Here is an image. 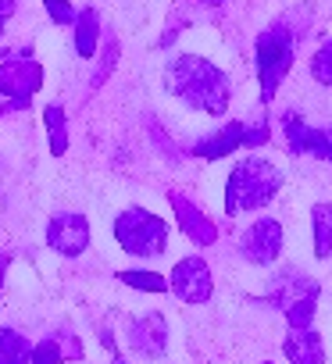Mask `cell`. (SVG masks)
Wrapping results in <instances>:
<instances>
[{
    "label": "cell",
    "instance_id": "obj_7",
    "mask_svg": "<svg viewBox=\"0 0 332 364\" xmlns=\"http://www.w3.org/2000/svg\"><path fill=\"white\" fill-rule=\"evenodd\" d=\"M47 243L61 257H79L90 247V222L79 211H58L47 225Z\"/></svg>",
    "mask_w": 332,
    "mask_h": 364
},
{
    "label": "cell",
    "instance_id": "obj_26",
    "mask_svg": "<svg viewBox=\"0 0 332 364\" xmlns=\"http://www.w3.org/2000/svg\"><path fill=\"white\" fill-rule=\"evenodd\" d=\"M15 4H18V0H0V22H8L15 15Z\"/></svg>",
    "mask_w": 332,
    "mask_h": 364
},
{
    "label": "cell",
    "instance_id": "obj_8",
    "mask_svg": "<svg viewBox=\"0 0 332 364\" xmlns=\"http://www.w3.org/2000/svg\"><path fill=\"white\" fill-rule=\"evenodd\" d=\"M43 86V68L33 58H8L0 65V97H11L22 107H29L33 93Z\"/></svg>",
    "mask_w": 332,
    "mask_h": 364
},
{
    "label": "cell",
    "instance_id": "obj_19",
    "mask_svg": "<svg viewBox=\"0 0 332 364\" xmlns=\"http://www.w3.org/2000/svg\"><path fill=\"white\" fill-rule=\"evenodd\" d=\"M43 122H47V136H50V154L61 157L68 150V118H65V107L61 104H50L43 111Z\"/></svg>",
    "mask_w": 332,
    "mask_h": 364
},
{
    "label": "cell",
    "instance_id": "obj_25",
    "mask_svg": "<svg viewBox=\"0 0 332 364\" xmlns=\"http://www.w3.org/2000/svg\"><path fill=\"white\" fill-rule=\"evenodd\" d=\"M257 143H268V125L264 122L247 125V146H257Z\"/></svg>",
    "mask_w": 332,
    "mask_h": 364
},
{
    "label": "cell",
    "instance_id": "obj_10",
    "mask_svg": "<svg viewBox=\"0 0 332 364\" xmlns=\"http://www.w3.org/2000/svg\"><path fill=\"white\" fill-rule=\"evenodd\" d=\"M129 346L139 357H164L168 350V321L161 311H146L129 321Z\"/></svg>",
    "mask_w": 332,
    "mask_h": 364
},
{
    "label": "cell",
    "instance_id": "obj_21",
    "mask_svg": "<svg viewBox=\"0 0 332 364\" xmlns=\"http://www.w3.org/2000/svg\"><path fill=\"white\" fill-rule=\"evenodd\" d=\"M314 311H318V296H304V300L289 304V307H286L289 328H311V325H314Z\"/></svg>",
    "mask_w": 332,
    "mask_h": 364
},
{
    "label": "cell",
    "instance_id": "obj_29",
    "mask_svg": "<svg viewBox=\"0 0 332 364\" xmlns=\"http://www.w3.org/2000/svg\"><path fill=\"white\" fill-rule=\"evenodd\" d=\"M114 364H125V360H122V357H114Z\"/></svg>",
    "mask_w": 332,
    "mask_h": 364
},
{
    "label": "cell",
    "instance_id": "obj_16",
    "mask_svg": "<svg viewBox=\"0 0 332 364\" xmlns=\"http://www.w3.org/2000/svg\"><path fill=\"white\" fill-rule=\"evenodd\" d=\"M97 43H100V15L97 8H82L75 18V54L90 61L97 54Z\"/></svg>",
    "mask_w": 332,
    "mask_h": 364
},
{
    "label": "cell",
    "instance_id": "obj_15",
    "mask_svg": "<svg viewBox=\"0 0 332 364\" xmlns=\"http://www.w3.org/2000/svg\"><path fill=\"white\" fill-rule=\"evenodd\" d=\"M65 357L79 360L82 357V346L75 339V332H61V336H47L33 346V364H61Z\"/></svg>",
    "mask_w": 332,
    "mask_h": 364
},
{
    "label": "cell",
    "instance_id": "obj_31",
    "mask_svg": "<svg viewBox=\"0 0 332 364\" xmlns=\"http://www.w3.org/2000/svg\"><path fill=\"white\" fill-rule=\"evenodd\" d=\"M264 364H272V360H264Z\"/></svg>",
    "mask_w": 332,
    "mask_h": 364
},
{
    "label": "cell",
    "instance_id": "obj_5",
    "mask_svg": "<svg viewBox=\"0 0 332 364\" xmlns=\"http://www.w3.org/2000/svg\"><path fill=\"white\" fill-rule=\"evenodd\" d=\"M240 254L243 261L257 264V268H268L279 261L282 254V225L275 218H257L243 236H240Z\"/></svg>",
    "mask_w": 332,
    "mask_h": 364
},
{
    "label": "cell",
    "instance_id": "obj_30",
    "mask_svg": "<svg viewBox=\"0 0 332 364\" xmlns=\"http://www.w3.org/2000/svg\"><path fill=\"white\" fill-rule=\"evenodd\" d=\"M0 33H4V22H0Z\"/></svg>",
    "mask_w": 332,
    "mask_h": 364
},
{
    "label": "cell",
    "instance_id": "obj_24",
    "mask_svg": "<svg viewBox=\"0 0 332 364\" xmlns=\"http://www.w3.org/2000/svg\"><path fill=\"white\" fill-rule=\"evenodd\" d=\"M104 47H107V54H104V61H100V72H97L93 90H97V86H100V82L111 75V68H114V61H118V36H107V43H104Z\"/></svg>",
    "mask_w": 332,
    "mask_h": 364
},
{
    "label": "cell",
    "instance_id": "obj_14",
    "mask_svg": "<svg viewBox=\"0 0 332 364\" xmlns=\"http://www.w3.org/2000/svg\"><path fill=\"white\" fill-rule=\"evenodd\" d=\"M282 353L289 357V364H325V346L321 336L311 328H293L282 343Z\"/></svg>",
    "mask_w": 332,
    "mask_h": 364
},
{
    "label": "cell",
    "instance_id": "obj_20",
    "mask_svg": "<svg viewBox=\"0 0 332 364\" xmlns=\"http://www.w3.org/2000/svg\"><path fill=\"white\" fill-rule=\"evenodd\" d=\"M118 279L125 286H132V289H143V293H164V289H172L168 279H161L157 272H143V268H125V272H118Z\"/></svg>",
    "mask_w": 332,
    "mask_h": 364
},
{
    "label": "cell",
    "instance_id": "obj_13",
    "mask_svg": "<svg viewBox=\"0 0 332 364\" xmlns=\"http://www.w3.org/2000/svg\"><path fill=\"white\" fill-rule=\"evenodd\" d=\"M240 146H247V122H229L225 129L211 132L208 139H197L190 150L197 157H204V161H222V157H229Z\"/></svg>",
    "mask_w": 332,
    "mask_h": 364
},
{
    "label": "cell",
    "instance_id": "obj_23",
    "mask_svg": "<svg viewBox=\"0 0 332 364\" xmlns=\"http://www.w3.org/2000/svg\"><path fill=\"white\" fill-rule=\"evenodd\" d=\"M43 8H47L54 26H75V18H79L75 8H72V0H43Z\"/></svg>",
    "mask_w": 332,
    "mask_h": 364
},
{
    "label": "cell",
    "instance_id": "obj_27",
    "mask_svg": "<svg viewBox=\"0 0 332 364\" xmlns=\"http://www.w3.org/2000/svg\"><path fill=\"white\" fill-rule=\"evenodd\" d=\"M8 264H11V257L0 254V289H4V272H8Z\"/></svg>",
    "mask_w": 332,
    "mask_h": 364
},
{
    "label": "cell",
    "instance_id": "obj_17",
    "mask_svg": "<svg viewBox=\"0 0 332 364\" xmlns=\"http://www.w3.org/2000/svg\"><path fill=\"white\" fill-rule=\"evenodd\" d=\"M311 229H314V257L318 261L332 257V204H314Z\"/></svg>",
    "mask_w": 332,
    "mask_h": 364
},
{
    "label": "cell",
    "instance_id": "obj_3",
    "mask_svg": "<svg viewBox=\"0 0 332 364\" xmlns=\"http://www.w3.org/2000/svg\"><path fill=\"white\" fill-rule=\"evenodd\" d=\"M293 58H296V36H293L282 22L268 26V29L257 36V43H254V65H257L261 100H264V104L279 93L282 79H286L289 68H293Z\"/></svg>",
    "mask_w": 332,
    "mask_h": 364
},
{
    "label": "cell",
    "instance_id": "obj_22",
    "mask_svg": "<svg viewBox=\"0 0 332 364\" xmlns=\"http://www.w3.org/2000/svg\"><path fill=\"white\" fill-rule=\"evenodd\" d=\"M311 79L332 90V40L314 50V58H311Z\"/></svg>",
    "mask_w": 332,
    "mask_h": 364
},
{
    "label": "cell",
    "instance_id": "obj_9",
    "mask_svg": "<svg viewBox=\"0 0 332 364\" xmlns=\"http://www.w3.org/2000/svg\"><path fill=\"white\" fill-rule=\"evenodd\" d=\"M211 289H215V279H211V268L204 257H183L172 268V293L183 304H208Z\"/></svg>",
    "mask_w": 332,
    "mask_h": 364
},
{
    "label": "cell",
    "instance_id": "obj_12",
    "mask_svg": "<svg viewBox=\"0 0 332 364\" xmlns=\"http://www.w3.org/2000/svg\"><path fill=\"white\" fill-rule=\"evenodd\" d=\"M304 296H321V286H318L311 275H304V272H296V268H286V272H279V275L272 279V289H268V304H272V307L286 311L289 304H296V300H304Z\"/></svg>",
    "mask_w": 332,
    "mask_h": 364
},
{
    "label": "cell",
    "instance_id": "obj_11",
    "mask_svg": "<svg viewBox=\"0 0 332 364\" xmlns=\"http://www.w3.org/2000/svg\"><path fill=\"white\" fill-rule=\"evenodd\" d=\"M168 204H172V211H176V222H179V229L197 243V247H211L215 240H218V225L193 204V200H186L183 193H168Z\"/></svg>",
    "mask_w": 332,
    "mask_h": 364
},
{
    "label": "cell",
    "instance_id": "obj_28",
    "mask_svg": "<svg viewBox=\"0 0 332 364\" xmlns=\"http://www.w3.org/2000/svg\"><path fill=\"white\" fill-rule=\"evenodd\" d=\"M204 8H218V4H225V0H200Z\"/></svg>",
    "mask_w": 332,
    "mask_h": 364
},
{
    "label": "cell",
    "instance_id": "obj_4",
    "mask_svg": "<svg viewBox=\"0 0 332 364\" xmlns=\"http://www.w3.org/2000/svg\"><path fill=\"white\" fill-rule=\"evenodd\" d=\"M114 240L132 257H157L168 247V225H164V218H157L154 211L125 208L114 218Z\"/></svg>",
    "mask_w": 332,
    "mask_h": 364
},
{
    "label": "cell",
    "instance_id": "obj_6",
    "mask_svg": "<svg viewBox=\"0 0 332 364\" xmlns=\"http://www.w3.org/2000/svg\"><path fill=\"white\" fill-rule=\"evenodd\" d=\"M282 129H286V146H289V154H296V157L311 154V157L332 164V129H328V125H325V129L307 125L296 111H289V114L282 118Z\"/></svg>",
    "mask_w": 332,
    "mask_h": 364
},
{
    "label": "cell",
    "instance_id": "obj_1",
    "mask_svg": "<svg viewBox=\"0 0 332 364\" xmlns=\"http://www.w3.org/2000/svg\"><path fill=\"white\" fill-rule=\"evenodd\" d=\"M164 86L168 93H176L183 104H190L193 111L204 114H225L229 100H232V86L225 79V72L218 65H211L208 58L197 54H179L176 61H168L164 68Z\"/></svg>",
    "mask_w": 332,
    "mask_h": 364
},
{
    "label": "cell",
    "instance_id": "obj_18",
    "mask_svg": "<svg viewBox=\"0 0 332 364\" xmlns=\"http://www.w3.org/2000/svg\"><path fill=\"white\" fill-rule=\"evenodd\" d=\"M0 364H33V346L22 332L0 328Z\"/></svg>",
    "mask_w": 332,
    "mask_h": 364
},
{
    "label": "cell",
    "instance_id": "obj_2",
    "mask_svg": "<svg viewBox=\"0 0 332 364\" xmlns=\"http://www.w3.org/2000/svg\"><path fill=\"white\" fill-rule=\"evenodd\" d=\"M279 190H282V171L264 157H247L232 168V175L225 182V211L229 215L257 211V208L272 204Z\"/></svg>",
    "mask_w": 332,
    "mask_h": 364
}]
</instances>
